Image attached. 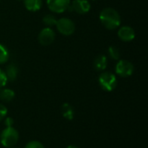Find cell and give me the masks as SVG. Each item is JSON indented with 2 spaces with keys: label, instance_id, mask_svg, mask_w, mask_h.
Masks as SVG:
<instances>
[{
  "label": "cell",
  "instance_id": "3",
  "mask_svg": "<svg viewBox=\"0 0 148 148\" xmlns=\"http://www.w3.org/2000/svg\"><path fill=\"white\" fill-rule=\"evenodd\" d=\"M98 82L104 91L111 92L115 89L118 82L114 74L109 71H103L98 78Z\"/></svg>",
  "mask_w": 148,
  "mask_h": 148
},
{
  "label": "cell",
  "instance_id": "10",
  "mask_svg": "<svg viewBox=\"0 0 148 148\" xmlns=\"http://www.w3.org/2000/svg\"><path fill=\"white\" fill-rule=\"evenodd\" d=\"M4 73L6 75V77L8 79V81L13 82L17 78L18 75V68L16 64L14 63H10L9 65H7Z\"/></svg>",
  "mask_w": 148,
  "mask_h": 148
},
{
  "label": "cell",
  "instance_id": "13",
  "mask_svg": "<svg viewBox=\"0 0 148 148\" xmlns=\"http://www.w3.org/2000/svg\"><path fill=\"white\" fill-rule=\"evenodd\" d=\"M25 8L29 11H37L42 6V0H23Z\"/></svg>",
  "mask_w": 148,
  "mask_h": 148
},
{
  "label": "cell",
  "instance_id": "7",
  "mask_svg": "<svg viewBox=\"0 0 148 148\" xmlns=\"http://www.w3.org/2000/svg\"><path fill=\"white\" fill-rule=\"evenodd\" d=\"M56 39L55 31L49 27L43 28L38 34V41L43 46H49L54 42Z\"/></svg>",
  "mask_w": 148,
  "mask_h": 148
},
{
  "label": "cell",
  "instance_id": "1",
  "mask_svg": "<svg viewBox=\"0 0 148 148\" xmlns=\"http://www.w3.org/2000/svg\"><path fill=\"white\" fill-rule=\"evenodd\" d=\"M100 21L106 29L113 30L120 27L121 18L116 10L111 7H107L100 13Z\"/></svg>",
  "mask_w": 148,
  "mask_h": 148
},
{
  "label": "cell",
  "instance_id": "21",
  "mask_svg": "<svg viewBox=\"0 0 148 148\" xmlns=\"http://www.w3.org/2000/svg\"><path fill=\"white\" fill-rule=\"evenodd\" d=\"M14 124V120L11 118V117H7L5 120H4V125L6 127H12Z\"/></svg>",
  "mask_w": 148,
  "mask_h": 148
},
{
  "label": "cell",
  "instance_id": "17",
  "mask_svg": "<svg viewBox=\"0 0 148 148\" xmlns=\"http://www.w3.org/2000/svg\"><path fill=\"white\" fill-rule=\"evenodd\" d=\"M108 56L111 59L113 60H119L120 56H121V53L120 50L117 47L115 46H110L108 48Z\"/></svg>",
  "mask_w": 148,
  "mask_h": 148
},
{
  "label": "cell",
  "instance_id": "9",
  "mask_svg": "<svg viewBox=\"0 0 148 148\" xmlns=\"http://www.w3.org/2000/svg\"><path fill=\"white\" fill-rule=\"evenodd\" d=\"M118 36L123 42H131L135 38V31L131 26H122L118 30Z\"/></svg>",
  "mask_w": 148,
  "mask_h": 148
},
{
  "label": "cell",
  "instance_id": "2",
  "mask_svg": "<svg viewBox=\"0 0 148 148\" xmlns=\"http://www.w3.org/2000/svg\"><path fill=\"white\" fill-rule=\"evenodd\" d=\"M19 140V134L13 127L4 128L0 134V143L3 147L10 148L14 147Z\"/></svg>",
  "mask_w": 148,
  "mask_h": 148
},
{
  "label": "cell",
  "instance_id": "14",
  "mask_svg": "<svg viewBox=\"0 0 148 148\" xmlns=\"http://www.w3.org/2000/svg\"><path fill=\"white\" fill-rule=\"evenodd\" d=\"M15 98V92L10 88L0 89V100L3 102H10Z\"/></svg>",
  "mask_w": 148,
  "mask_h": 148
},
{
  "label": "cell",
  "instance_id": "8",
  "mask_svg": "<svg viewBox=\"0 0 148 148\" xmlns=\"http://www.w3.org/2000/svg\"><path fill=\"white\" fill-rule=\"evenodd\" d=\"M91 5L88 0H74L70 3L69 7V10L78 13V14H86L90 10Z\"/></svg>",
  "mask_w": 148,
  "mask_h": 148
},
{
  "label": "cell",
  "instance_id": "19",
  "mask_svg": "<svg viewBox=\"0 0 148 148\" xmlns=\"http://www.w3.org/2000/svg\"><path fill=\"white\" fill-rule=\"evenodd\" d=\"M8 82V79L6 77V75L4 73V70L0 69V89L5 87V85Z\"/></svg>",
  "mask_w": 148,
  "mask_h": 148
},
{
  "label": "cell",
  "instance_id": "16",
  "mask_svg": "<svg viewBox=\"0 0 148 148\" xmlns=\"http://www.w3.org/2000/svg\"><path fill=\"white\" fill-rule=\"evenodd\" d=\"M10 58V53L8 49L3 45L0 43V64H3L9 61Z\"/></svg>",
  "mask_w": 148,
  "mask_h": 148
},
{
  "label": "cell",
  "instance_id": "12",
  "mask_svg": "<svg viewBox=\"0 0 148 148\" xmlns=\"http://www.w3.org/2000/svg\"><path fill=\"white\" fill-rule=\"evenodd\" d=\"M62 115L64 119L68 121H72L75 116V110L73 107L69 103H63L61 107Z\"/></svg>",
  "mask_w": 148,
  "mask_h": 148
},
{
  "label": "cell",
  "instance_id": "5",
  "mask_svg": "<svg viewBox=\"0 0 148 148\" xmlns=\"http://www.w3.org/2000/svg\"><path fill=\"white\" fill-rule=\"evenodd\" d=\"M115 72L121 77H129L134 72V66L131 62L122 59L117 62Z\"/></svg>",
  "mask_w": 148,
  "mask_h": 148
},
{
  "label": "cell",
  "instance_id": "22",
  "mask_svg": "<svg viewBox=\"0 0 148 148\" xmlns=\"http://www.w3.org/2000/svg\"><path fill=\"white\" fill-rule=\"evenodd\" d=\"M67 148H79V147H75V146H73V145H70V146H69Z\"/></svg>",
  "mask_w": 148,
  "mask_h": 148
},
{
  "label": "cell",
  "instance_id": "4",
  "mask_svg": "<svg viewBox=\"0 0 148 148\" xmlns=\"http://www.w3.org/2000/svg\"><path fill=\"white\" fill-rule=\"evenodd\" d=\"M56 27L58 32L63 36H69L74 34L75 30V23L68 17H62L57 20Z\"/></svg>",
  "mask_w": 148,
  "mask_h": 148
},
{
  "label": "cell",
  "instance_id": "15",
  "mask_svg": "<svg viewBox=\"0 0 148 148\" xmlns=\"http://www.w3.org/2000/svg\"><path fill=\"white\" fill-rule=\"evenodd\" d=\"M56 22H57L56 17L54 15H52V14H47L42 18V23L47 27H49V28H51L53 26H56Z\"/></svg>",
  "mask_w": 148,
  "mask_h": 148
},
{
  "label": "cell",
  "instance_id": "18",
  "mask_svg": "<svg viewBox=\"0 0 148 148\" xmlns=\"http://www.w3.org/2000/svg\"><path fill=\"white\" fill-rule=\"evenodd\" d=\"M24 148H45L44 146L40 142V141H37V140H31V141H29L26 145Z\"/></svg>",
  "mask_w": 148,
  "mask_h": 148
},
{
  "label": "cell",
  "instance_id": "6",
  "mask_svg": "<svg viewBox=\"0 0 148 148\" xmlns=\"http://www.w3.org/2000/svg\"><path fill=\"white\" fill-rule=\"evenodd\" d=\"M70 0H47V6L53 13H62L69 10Z\"/></svg>",
  "mask_w": 148,
  "mask_h": 148
},
{
  "label": "cell",
  "instance_id": "23",
  "mask_svg": "<svg viewBox=\"0 0 148 148\" xmlns=\"http://www.w3.org/2000/svg\"><path fill=\"white\" fill-rule=\"evenodd\" d=\"M14 148H15V147H14Z\"/></svg>",
  "mask_w": 148,
  "mask_h": 148
},
{
  "label": "cell",
  "instance_id": "11",
  "mask_svg": "<svg viewBox=\"0 0 148 148\" xmlns=\"http://www.w3.org/2000/svg\"><path fill=\"white\" fill-rule=\"evenodd\" d=\"M108 66V58L105 55H99L94 61V67L97 71H104Z\"/></svg>",
  "mask_w": 148,
  "mask_h": 148
},
{
  "label": "cell",
  "instance_id": "20",
  "mask_svg": "<svg viewBox=\"0 0 148 148\" xmlns=\"http://www.w3.org/2000/svg\"><path fill=\"white\" fill-rule=\"evenodd\" d=\"M7 114H8V109L6 108V107L4 105L0 103V121H2L3 120L5 119Z\"/></svg>",
  "mask_w": 148,
  "mask_h": 148
}]
</instances>
